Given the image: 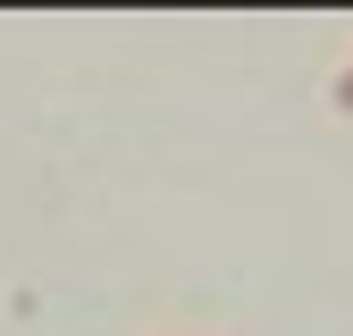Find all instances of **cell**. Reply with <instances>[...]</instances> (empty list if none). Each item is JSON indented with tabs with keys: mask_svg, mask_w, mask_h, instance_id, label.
Segmentation results:
<instances>
[{
	"mask_svg": "<svg viewBox=\"0 0 353 336\" xmlns=\"http://www.w3.org/2000/svg\"><path fill=\"white\" fill-rule=\"evenodd\" d=\"M328 101H336V109H345V118H353V67H345V76H336V84H328Z\"/></svg>",
	"mask_w": 353,
	"mask_h": 336,
	"instance_id": "obj_1",
	"label": "cell"
}]
</instances>
